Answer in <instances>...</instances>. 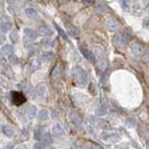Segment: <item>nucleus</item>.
I'll return each mask as SVG.
<instances>
[{
	"label": "nucleus",
	"instance_id": "obj_28",
	"mask_svg": "<svg viewBox=\"0 0 149 149\" xmlns=\"http://www.w3.org/2000/svg\"><path fill=\"white\" fill-rule=\"evenodd\" d=\"M0 86H2L3 88H7L8 87V83H7V80L2 76H0Z\"/></svg>",
	"mask_w": 149,
	"mask_h": 149
},
{
	"label": "nucleus",
	"instance_id": "obj_3",
	"mask_svg": "<svg viewBox=\"0 0 149 149\" xmlns=\"http://www.w3.org/2000/svg\"><path fill=\"white\" fill-rule=\"evenodd\" d=\"M106 26L110 32H117L120 29V24L117 19H108L106 21Z\"/></svg>",
	"mask_w": 149,
	"mask_h": 149
},
{
	"label": "nucleus",
	"instance_id": "obj_22",
	"mask_svg": "<svg viewBox=\"0 0 149 149\" xmlns=\"http://www.w3.org/2000/svg\"><path fill=\"white\" fill-rule=\"evenodd\" d=\"M68 33L72 37H78L79 36V30L77 28H74V26H69L68 29Z\"/></svg>",
	"mask_w": 149,
	"mask_h": 149
},
{
	"label": "nucleus",
	"instance_id": "obj_46",
	"mask_svg": "<svg viewBox=\"0 0 149 149\" xmlns=\"http://www.w3.org/2000/svg\"><path fill=\"white\" fill-rule=\"evenodd\" d=\"M142 2H149V0H141Z\"/></svg>",
	"mask_w": 149,
	"mask_h": 149
},
{
	"label": "nucleus",
	"instance_id": "obj_16",
	"mask_svg": "<svg viewBox=\"0 0 149 149\" xmlns=\"http://www.w3.org/2000/svg\"><path fill=\"white\" fill-rule=\"evenodd\" d=\"M1 54L2 55H10L13 54V46L12 45H3L1 48Z\"/></svg>",
	"mask_w": 149,
	"mask_h": 149
},
{
	"label": "nucleus",
	"instance_id": "obj_10",
	"mask_svg": "<svg viewBox=\"0 0 149 149\" xmlns=\"http://www.w3.org/2000/svg\"><path fill=\"white\" fill-rule=\"evenodd\" d=\"M39 32H40L42 36H47V37H49V36H52V35H53V32H52L51 28H49L48 25H45V24L39 26Z\"/></svg>",
	"mask_w": 149,
	"mask_h": 149
},
{
	"label": "nucleus",
	"instance_id": "obj_7",
	"mask_svg": "<svg viewBox=\"0 0 149 149\" xmlns=\"http://www.w3.org/2000/svg\"><path fill=\"white\" fill-rule=\"evenodd\" d=\"M79 51L81 52V54L84 55V57H85L86 60H88V61H93L94 60V55H93V53H92V51H90V49L86 48L85 46L80 45V46H79Z\"/></svg>",
	"mask_w": 149,
	"mask_h": 149
},
{
	"label": "nucleus",
	"instance_id": "obj_5",
	"mask_svg": "<svg viewBox=\"0 0 149 149\" xmlns=\"http://www.w3.org/2000/svg\"><path fill=\"white\" fill-rule=\"evenodd\" d=\"M127 41H129V37L123 35V33H119L115 37V42L119 46V47H124L127 45Z\"/></svg>",
	"mask_w": 149,
	"mask_h": 149
},
{
	"label": "nucleus",
	"instance_id": "obj_9",
	"mask_svg": "<svg viewBox=\"0 0 149 149\" xmlns=\"http://www.w3.org/2000/svg\"><path fill=\"white\" fill-rule=\"evenodd\" d=\"M41 142L44 143V145H46V146H49V145H52V141H53V139H52V135H51V133L49 132H45L44 134H42V136H41Z\"/></svg>",
	"mask_w": 149,
	"mask_h": 149
},
{
	"label": "nucleus",
	"instance_id": "obj_4",
	"mask_svg": "<svg viewBox=\"0 0 149 149\" xmlns=\"http://www.w3.org/2000/svg\"><path fill=\"white\" fill-rule=\"evenodd\" d=\"M12 100H13L14 104L21 106L22 103L25 102V96H24V94L21 93V92H12Z\"/></svg>",
	"mask_w": 149,
	"mask_h": 149
},
{
	"label": "nucleus",
	"instance_id": "obj_33",
	"mask_svg": "<svg viewBox=\"0 0 149 149\" xmlns=\"http://www.w3.org/2000/svg\"><path fill=\"white\" fill-rule=\"evenodd\" d=\"M97 125L100 126V127H102V129H106V127H108V123H106V122H97Z\"/></svg>",
	"mask_w": 149,
	"mask_h": 149
},
{
	"label": "nucleus",
	"instance_id": "obj_48",
	"mask_svg": "<svg viewBox=\"0 0 149 149\" xmlns=\"http://www.w3.org/2000/svg\"><path fill=\"white\" fill-rule=\"evenodd\" d=\"M147 148L149 149V141H148V143H147Z\"/></svg>",
	"mask_w": 149,
	"mask_h": 149
},
{
	"label": "nucleus",
	"instance_id": "obj_30",
	"mask_svg": "<svg viewBox=\"0 0 149 149\" xmlns=\"http://www.w3.org/2000/svg\"><path fill=\"white\" fill-rule=\"evenodd\" d=\"M3 71H5V74H8L9 77H13V71H12V69L9 67H5L3 68Z\"/></svg>",
	"mask_w": 149,
	"mask_h": 149
},
{
	"label": "nucleus",
	"instance_id": "obj_14",
	"mask_svg": "<svg viewBox=\"0 0 149 149\" xmlns=\"http://www.w3.org/2000/svg\"><path fill=\"white\" fill-rule=\"evenodd\" d=\"M26 115H28V117H29L30 119L35 118V117L37 116V108H36V106H30V107L26 109Z\"/></svg>",
	"mask_w": 149,
	"mask_h": 149
},
{
	"label": "nucleus",
	"instance_id": "obj_19",
	"mask_svg": "<svg viewBox=\"0 0 149 149\" xmlns=\"http://www.w3.org/2000/svg\"><path fill=\"white\" fill-rule=\"evenodd\" d=\"M25 14H26L28 17H31V19H36L38 16L37 10L33 9V8H26V9H25Z\"/></svg>",
	"mask_w": 149,
	"mask_h": 149
},
{
	"label": "nucleus",
	"instance_id": "obj_2",
	"mask_svg": "<svg viewBox=\"0 0 149 149\" xmlns=\"http://www.w3.org/2000/svg\"><path fill=\"white\" fill-rule=\"evenodd\" d=\"M130 51H131V53H132V55L136 56V57L142 56L143 53H145L143 46H142L140 42H138V41H132V42H131Z\"/></svg>",
	"mask_w": 149,
	"mask_h": 149
},
{
	"label": "nucleus",
	"instance_id": "obj_8",
	"mask_svg": "<svg viewBox=\"0 0 149 149\" xmlns=\"http://www.w3.org/2000/svg\"><path fill=\"white\" fill-rule=\"evenodd\" d=\"M1 131H2V133H3L6 136H8V138H13V136L15 135V131H14V129H13L10 125H3Z\"/></svg>",
	"mask_w": 149,
	"mask_h": 149
},
{
	"label": "nucleus",
	"instance_id": "obj_37",
	"mask_svg": "<svg viewBox=\"0 0 149 149\" xmlns=\"http://www.w3.org/2000/svg\"><path fill=\"white\" fill-rule=\"evenodd\" d=\"M52 117H53V118H57V117H58V113H57L56 110H54V111L52 112Z\"/></svg>",
	"mask_w": 149,
	"mask_h": 149
},
{
	"label": "nucleus",
	"instance_id": "obj_40",
	"mask_svg": "<svg viewBox=\"0 0 149 149\" xmlns=\"http://www.w3.org/2000/svg\"><path fill=\"white\" fill-rule=\"evenodd\" d=\"M68 0H58V2H61V3H65Z\"/></svg>",
	"mask_w": 149,
	"mask_h": 149
},
{
	"label": "nucleus",
	"instance_id": "obj_38",
	"mask_svg": "<svg viewBox=\"0 0 149 149\" xmlns=\"http://www.w3.org/2000/svg\"><path fill=\"white\" fill-rule=\"evenodd\" d=\"M133 1H134V0H125L124 3H125V5H130L131 2H133Z\"/></svg>",
	"mask_w": 149,
	"mask_h": 149
},
{
	"label": "nucleus",
	"instance_id": "obj_49",
	"mask_svg": "<svg viewBox=\"0 0 149 149\" xmlns=\"http://www.w3.org/2000/svg\"><path fill=\"white\" fill-rule=\"evenodd\" d=\"M8 1H9V2H12V1H16V0H8Z\"/></svg>",
	"mask_w": 149,
	"mask_h": 149
},
{
	"label": "nucleus",
	"instance_id": "obj_43",
	"mask_svg": "<svg viewBox=\"0 0 149 149\" xmlns=\"http://www.w3.org/2000/svg\"><path fill=\"white\" fill-rule=\"evenodd\" d=\"M3 5V0H0V7Z\"/></svg>",
	"mask_w": 149,
	"mask_h": 149
},
{
	"label": "nucleus",
	"instance_id": "obj_23",
	"mask_svg": "<svg viewBox=\"0 0 149 149\" xmlns=\"http://www.w3.org/2000/svg\"><path fill=\"white\" fill-rule=\"evenodd\" d=\"M22 88H23V91H24L25 94L32 93V86H31L30 84H28V83H24V84L22 85Z\"/></svg>",
	"mask_w": 149,
	"mask_h": 149
},
{
	"label": "nucleus",
	"instance_id": "obj_12",
	"mask_svg": "<svg viewBox=\"0 0 149 149\" xmlns=\"http://www.w3.org/2000/svg\"><path fill=\"white\" fill-rule=\"evenodd\" d=\"M97 67H99V69H100L101 71H104V70L108 68V62H107V60H106L103 56H101V57L97 60Z\"/></svg>",
	"mask_w": 149,
	"mask_h": 149
},
{
	"label": "nucleus",
	"instance_id": "obj_34",
	"mask_svg": "<svg viewBox=\"0 0 149 149\" xmlns=\"http://www.w3.org/2000/svg\"><path fill=\"white\" fill-rule=\"evenodd\" d=\"M143 28H149V19L148 17L143 19Z\"/></svg>",
	"mask_w": 149,
	"mask_h": 149
},
{
	"label": "nucleus",
	"instance_id": "obj_44",
	"mask_svg": "<svg viewBox=\"0 0 149 149\" xmlns=\"http://www.w3.org/2000/svg\"><path fill=\"white\" fill-rule=\"evenodd\" d=\"M47 149H55V147H53V146H49V147H48Z\"/></svg>",
	"mask_w": 149,
	"mask_h": 149
},
{
	"label": "nucleus",
	"instance_id": "obj_35",
	"mask_svg": "<svg viewBox=\"0 0 149 149\" xmlns=\"http://www.w3.org/2000/svg\"><path fill=\"white\" fill-rule=\"evenodd\" d=\"M84 5H93L94 3V0H83Z\"/></svg>",
	"mask_w": 149,
	"mask_h": 149
},
{
	"label": "nucleus",
	"instance_id": "obj_13",
	"mask_svg": "<svg viewBox=\"0 0 149 149\" xmlns=\"http://www.w3.org/2000/svg\"><path fill=\"white\" fill-rule=\"evenodd\" d=\"M70 120L74 123V125H80V124H81V118H80L79 113H77V112H71V115H70Z\"/></svg>",
	"mask_w": 149,
	"mask_h": 149
},
{
	"label": "nucleus",
	"instance_id": "obj_18",
	"mask_svg": "<svg viewBox=\"0 0 149 149\" xmlns=\"http://www.w3.org/2000/svg\"><path fill=\"white\" fill-rule=\"evenodd\" d=\"M10 29H12V24L9 23V22H1L0 23V30H1V32H8V31H10Z\"/></svg>",
	"mask_w": 149,
	"mask_h": 149
},
{
	"label": "nucleus",
	"instance_id": "obj_36",
	"mask_svg": "<svg viewBox=\"0 0 149 149\" xmlns=\"http://www.w3.org/2000/svg\"><path fill=\"white\" fill-rule=\"evenodd\" d=\"M3 41H5V36L0 32V45H1V44H3Z\"/></svg>",
	"mask_w": 149,
	"mask_h": 149
},
{
	"label": "nucleus",
	"instance_id": "obj_42",
	"mask_svg": "<svg viewBox=\"0 0 149 149\" xmlns=\"http://www.w3.org/2000/svg\"><path fill=\"white\" fill-rule=\"evenodd\" d=\"M3 149H13V147L12 146H7V147H5Z\"/></svg>",
	"mask_w": 149,
	"mask_h": 149
},
{
	"label": "nucleus",
	"instance_id": "obj_41",
	"mask_svg": "<svg viewBox=\"0 0 149 149\" xmlns=\"http://www.w3.org/2000/svg\"><path fill=\"white\" fill-rule=\"evenodd\" d=\"M2 93H3V87L0 86V94H2Z\"/></svg>",
	"mask_w": 149,
	"mask_h": 149
},
{
	"label": "nucleus",
	"instance_id": "obj_31",
	"mask_svg": "<svg viewBox=\"0 0 149 149\" xmlns=\"http://www.w3.org/2000/svg\"><path fill=\"white\" fill-rule=\"evenodd\" d=\"M142 58H143V61H145V62L149 63V49H148V51H146V52L143 53V55H142Z\"/></svg>",
	"mask_w": 149,
	"mask_h": 149
},
{
	"label": "nucleus",
	"instance_id": "obj_32",
	"mask_svg": "<svg viewBox=\"0 0 149 149\" xmlns=\"http://www.w3.org/2000/svg\"><path fill=\"white\" fill-rule=\"evenodd\" d=\"M33 149H45L44 148V143L42 142H36L33 145Z\"/></svg>",
	"mask_w": 149,
	"mask_h": 149
},
{
	"label": "nucleus",
	"instance_id": "obj_1",
	"mask_svg": "<svg viewBox=\"0 0 149 149\" xmlns=\"http://www.w3.org/2000/svg\"><path fill=\"white\" fill-rule=\"evenodd\" d=\"M72 76H74V80L78 85H81V86H85L88 81V76L85 72L84 69H81L80 67H76L72 70Z\"/></svg>",
	"mask_w": 149,
	"mask_h": 149
},
{
	"label": "nucleus",
	"instance_id": "obj_39",
	"mask_svg": "<svg viewBox=\"0 0 149 149\" xmlns=\"http://www.w3.org/2000/svg\"><path fill=\"white\" fill-rule=\"evenodd\" d=\"M16 149H28V148H26L25 146H19V147H17Z\"/></svg>",
	"mask_w": 149,
	"mask_h": 149
},
{
	"label": "nucleus",
	"instance_id": "obj_47",
	"mask_svg": "<svg viewBox=\"0 0 149 149\" xmlns=\"http://www.w3.org/2000/svg\"><path fill=\"white\" fill-rule=\"evenodd\" d=\"M115 149H124V148H123V147H116Z\"/></svg>",
	"mask_w": 149,
	"mask_h": 149
},
{
	"label": "nucleus",
	"instance_id": "obj_20",
	"mask_svg": "<svg viewBox=\"0 0 149 149\" xmlns=\"http://www.w3.org/2000/svg\"><path fill=\"white\" fill-rule=\"evenodd\" d=\"M52 57H53V53H52V52H44V53H41V55H40V60L44 61V62H46V61L52 60Z\"/></svg>",
	"mask_w": 149,
	"mask_h": 149
},
{
	"label": "nucleus",
	"instance_id": "obj_17",
	"mask_svg": "<svg viewBox=\"0 0 149 149\" xmlns=\"http://www.w3.org/2000/svg\"><path fill=\"white\" fill-rule=\"evenodd\" d=\"M95 113H96L97 116H104V115L107 113V106L103 104V103H101V104L95 109Z\"/></svg>",
	"mask_w": 149,
	"mask_h": 149
},
{
	"label": "nucleus",
	"instance_id": "obj_25",
	"mask_svg": "<svg viewBox=\"0 0 149 149\" xmlns=\"http://www.w3.org/2000/svg\"><path fill=\"white\" fill-rule=\"evenodd\" d=\"M54 26H55L56 30L58 31V33H60V35L62 36V38H64V39H68V36L65 35V32H64V31H63V30H62V29H61V28H60V26H58V25H57L56 23H54Z\"/></svg>",
	"mask_w": 149,
	"mask_h": 149
},
{
	"label": "nucleus",
	"instance_id": "obj_21",
	"mask_svg": "<svg viewBox=\"0 0 149 149\" xmlns=\"http://www.w3.org/2000/svg\"><path fill=\"white\" fill-rule=\"evenodd\" d=\"M48 118V111L45 109H41L40 111L38 112V119L39 120H46Z\"/></svg>",
	"mask_w": 149,
	"mask_h": 149
},
{
	"label": "nucleus",
	"instance_id": "obj_45",
	"mask_svg": "<svg viewBox=\"0 0 149 149\" xmlns=\"http://www.w3.org/2000/svg\"><path fill=\"white\" fill-rule=\"evenodd\" d=\"M83 149H93V148H92V147H84Z\"/></svg>",
	"mask_w": 149,
	"mask_h": 149
},
{
	"label": "nucleus",
	"instance_id": "obj_6",
	"mask_svg": "<svg viewBox=\"0 0 149 149\" xmlns=\"http://www.w3.org/2000/svg\"><path fill=\"white\" fill-rule=\"evenodd\" d=\"M23 32H24L25 38H26L28 40H31V41L35 40V39L38 37V33L33 30V29H31V28H24Z\"/></svg>",
	"mask_w": 149,
	"mask_h": 149
},
{
	"label": "nucleus",
	"instance_id": "obj_29",
	"mask_svg": "<svg viewBox=\"0 0 149 149\" xmlns=\"http://www.w3.org/2000/svg\"><path fill=\"white\" fill-rule=\"evenodd\" d=\"M8 58H9V62H10V63H13V64H16V63L19 62L17 57L14 55V54H10V55L8 56Z\"/></svg>",
	"mask_w": 149,
	"mask_h": 149
},
{
	"label": "nucleus",
	"instance_id": "obj_27",
	"mask_svg": "<svg viewBox=\"0 0 149 149\" xmlns=\"http://www.w3.org/2000/svg\"><path fill=\"white\" fill-rule=\"evenodd\" d=\"M41 45H44V46H53L54 42H53L52 39H44V40H41Z\"/></svg>",
	"mask_w": 149,
	"mask_h": 149
},
{
	"label": "nucleus",
	"instance_id": "obj_11",
	"mask_svg": "<svg viewBox=\"0 0 149 149\" xmlns=\"http://www.w3.org/2000/svg\"><path fill=\"white\" fill-rule=\"evenodd\" d=\"M45 92H46V87L45 85H38L35 90V95L37 97H44L45 96Z\"/></svg>",
	"mask_w": 149,
	"mask_h": 149
},
{
	"label": "nucleus",
	"instance_id": "obj_26",
	"mask_svg": "<svg viewBox=\"0 0 149 149\" xmlns=\"http://www.w3.org/2000/svg\"><path fill=\"white\" fill-rule=\"evenodd\" d=\"M42 134H44V133H42V131H41L40 127H38V129L35 130V138H36L37 140H40V139H41Z\"/></svg>",
	"mask_w": 149,
	"mask_h": 149
},
{
	"label": "nucleus",
	"instance_id": "obj_15",
	"mask_svg": "<svg viewBox=\"0 0 149 149\" xmlns=\"http://www.w3.org/2000/svg\"><path fill=\"white\" fill-rule=\"evenodd\" d=\"M52 133L55 135V136H61L64 134V130L61 125H54L53 126V130H52Z\"/></svg>",
	"mask_w": 149,
	"mask_h": 149
},
{
	"label": "nucleus",
	"instance_id": "obj_24",
	"mask_svg": "<svg viewBox=\"0 0 149 149\" xmlns=\"http://www.w3.org/2000/svg\"><path fill=\"white\" fill-rule=\"evenodd\" d=\"M9 38H10V40H12L13 42H17V41H19V38L17 31H12L10 35H9Z\"/></svg>",
	"mask_w": 149,
	"mask_h": 149
}]
</instances>
